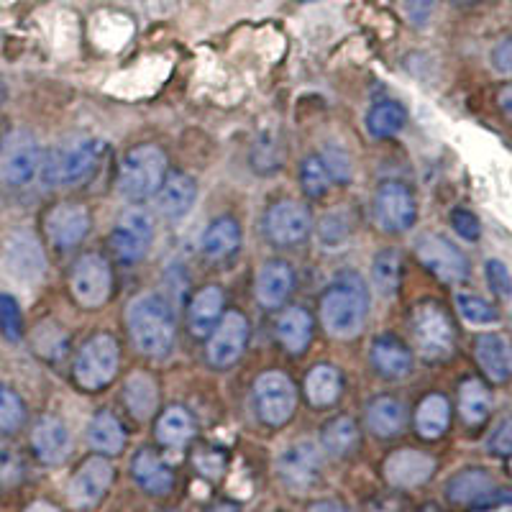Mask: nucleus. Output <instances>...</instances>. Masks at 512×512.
<instances>
[{
	"label": "nucleus",
	"mask_w": 512,
	"mask_h": 512,
	"mask_svg": "<svg viewBox=\"0 0 512 512\" xmlns=\"http://www.w3.org/2000/svg\"><path fill=\"white\" fill-rule=\"evenodd\" d=\"M126 323L131 341L136 349L146 356L162 359L172 351L175 344V310L157 292H144L128 305Z\"/></svg>",
	"instance_id": "1"
},
{
	"label": "nucleus",
	"mask_w": 512,
	"mask_h": 512,
	"mask_svg": "<svg viewBox=\"0 0 512 512\" xmlns=\"http://www.w3.org/2000/svg\"><path fill=\"white\" fill-rule=\"evenodd\" d=\"M369 313V292L356 272H341L323 295L320 318L331 336L354 338L364 331Z\"/></svg>",
	"instance_id": "2"
},
{
	"label": "nucleus",
	"mask_w": 512,
	"mask_h": 512,
	"mask_svg": "<svg viewBox=\"0 0 512 512\" xmlns=\"http://www.w3.org/2000/svg\"><path fill=\"white\" fill-rule=\"evenodd\" d=\"M164 172H167V157L159 146H136L123 159L118 190L131 203L152 198L154 192H159V187H162Z\"/></svg>",
	"instance_id": "3"
},
{
	"label": "nucleus",
	"mask_w": 512,
	"mask_h": 512,
	"mask_svg": "<svg viewBox=\"0 0 512 512\" xmlns=\"http://www.w3.org/2000/svg\"><path fill=\"white\" fill-rule=\"evenodd\" d=\"M413 338L418 354L431 364L446 361L456 351V331L446 310L433 300H423L413 310Z\"/></svg>",
	"instance_id": "4"
},
{
	"label": "nucleus",
	"mask_w": 512,
	"mask_h": 512,
	"mask_svg": "<svg viewBox=\"0 0 512 512\" xmlns=\"http://www.w3.org/2000/svg\"><path fill=\"white\" fill-rule=\"evenodd\" d=\"M100 152H103V144L98 139H82L72 141V144L62 146L59 152H54L52 157L44 162V169H41V180L44 185H77L85 177L93 172L95 162H98Z\"/></svg>",
	"instance_id": "5"
},
{
	"label": "nucleus",
	"mask_w": 512,
	"mask_h": 512,
	"mask_svg": "<svg viewBox=\"0 0 512 512\" xmlns=\"http://www.w3.org/2000/svg\"><path fill=\"white\" fill-rule=\"evenodd\" d=\"M118 359H121V349L116 338L108 333L90 338L75 361V377L82 390L95 392L108 387L118 372Z\"/></svg>",
	"instance_id": "6"
},
{
	"label": "nucleus",
	"mask_w": 512,
	"mask_h": 512,
	"mask_svg": "<svg viewBox=\"0 0 512 512\" xmlns=\"http://www.w3.org/2000/svg\"><path fill=\"white\" fill-rule=\"evenodd\" d=\"M254 402L259 418L267 425H272V428H280V425L290 423V418L295 415V384L282 372L262 374L254 384Z\"/></svg>",
	"instance_id": "7"
},
{
	"label": "nucleus",
	"mask_w": 512,
	"mask_h": 512,
	"mask_svg": "<svg viewBox=\"0 0 512 512\" xmlns=\"http://www.w3.org/2000/svg\"><path fill=\"white\" fill-rule=\"evenodd\" d=\"M374 218L387 233H405L418 221V203L408 185L387 180L374 192Z\"/></svg>",
	"instance_id": "8"
},
{
	"label": "nucleus",
	"mask_w": 512,
	"mask_h": 512,
	"mask_svg": "<svg viewBox=\"0 0 512 512\" xmlns=\"http://www.w3.org/2000/svg\"><path fill=\"white\" fill-rule=\"evenodd\" d=\"M41 167V149L26 131H16L0 146V180L11 187L29 185Z\"/></svg>",
	"instance_id": "9"
},
{
	"label": "nucleus",
	"mask_w": 512,
	"mask_h": 512,
	"mask_svg": "<svg viewBox=\"0 0 512 512\" xmlns=\"http://www.w3.org/2000/svg\"><path fill=\"white\" fill-rule=\"evenodd\" d=\"M415 256L428 272H433L441 282L456 285L469 277V262L456 244H451L436 233H425L415 244Z\"/></svg>",
	"instance_id": "10"
},
{
	"label": "nucleus",
	"mask_w": 512,
	"mask_h": 512,
	"mask_svg": "<svg viewBox=\"0 0 512 512\" xmlns=\"http://www.w3.org/2000/svg\"><path fill=\"white\" fill-rule=\"evenodd\" d=\"M113 292L111 264L100 254H85L72 269V295L82 308L95 310L108 303Z\"/></svg>",
	"instance_id": "11"
},
{
	"label": "nucleus",
	"mask_w": 512,
	"mask_h": 512,
	"mask_svg": "<svg viewBox=\"0 0 512 512\" xmlns=\"http://www.w3.org/2000/svg\"><path fill=\"white\" fill-rule=\"evenodd\" d=\"M277 474L292 492H305L313 484H318L323 474V459L315 443L297 441L287 446L277 459Z\"/></svg>",
	"instance_id": "12"
},
{
	"label": "nucleus",
	"mask_w": 512,
	"mask_h": 512,
	"mask_svg": "<svg viewBox=\"0 0 512 512\" xmlns=\"http://www.w3.org/2000/svg\"><path fill=\"white\" fill-rule=\"evenodd\" d=\"M154 223L144 210H128L111 233V246L123 264L141 262L152 246Z\"/></svg>",
	"instance_id": "13"
},
{
	"label": "nucleus",
	"mask_w": 512,
	"mask_h": 512,
	"mask_svg": "<svg viewBox=\"0 0 512 512\" xmlns=\"http://www.w3.org/2000/svg\"><path fill=\"white\" fill-rule=\"evenodd\" d=\"M313 228V218L305 205L295 200L274 203L264 216V233L277 246H295L305 239Z\"/></svg>",
	"instance_id": "14"
},
{
	"label": "nucleus",
	"mask_w": 512,
	"mask_h": 512,
	"mask_svg": "<svg viewBox=\"0 0 512 512\" xmlns=\"http://www.w3.org/2000/svg\"><path fill=\"white\" fill-rule=\"evenodd\" d=\"M113 477H116V469L108 459L103 456H93L85 464L77 469V474L70 482V502L77 510H90V507L100 505L108 489H111Z\"/></svg>",
	"instance_id": "15"
},
{
	"label": "nucleus",
	"mask_w": 512,
	"mask_h": 512,
	"mask_svg": "<svg viewBox=\"0 0 512 512\" xmlns=\"http://www.w3.org/2000/svg\"><path fill=\"white\" fill-rule=\"evenodd\" d=\"M246 341H249V320L241 313H236V310L223 315L216 333H213L208 341L210 364L216 369L233 367V364L241 359V354H244Z\"/></svg>",
	"instance_id": "16"
},
{
	"label": "nucleus",
	"mask_w": 512,
	"mask_h": 512,
	"mask_svg": "<svg viewBox=\"0 0 512 512\" xmlns=\"http://www.w3.org/2000/svg\"><path fill=\"white\" fill-rule=\"evenodd\" d=\"M446 497L454 505H474V507H489L497 502H510L512 495L500 492L495 479L489 477L484 469H464L456 474L446 487Z\"/></svg>",
	"instance_id": "17"
},
{
	"label": "nucleus",
	"mask_w": 512,
	"mask_h": 512,
	"mask_svg": "<svg viewBox=\"0 0 512 512\" xmlns=\"http://www.w3.org/2000/svg\"><path fill=\"white\" fill-rule=\"evenodd\" d=\"M6 267L18 280L36 282L47 269L39 239L31 231H13L6 241Z\"/></svg>",
	"instance_id": "18"
},
{
	"label": "nucleus",
	"mask_w": 512,
	"mask_h": 512,
	"mask_svg": "<svg viewBox=\"0 0 512 512\" xmlns=\"http://www.w3.org/2000/svg\"><path fill=\"white\" fill-rule=\"evenodd\" d=\"M436 472V459L415 448H402L384 461V479L397 489H415Z\"/></svg>",
	"instance_id": "19"
},
{
	"label": "nucleus",
	"mask_w": 512,
	"mask_h": 512,
	"mask_svg": "<svg viewBox=\"0 0 512 512\" xmlns=\"http://www.w3.org/2000/svg\"><path fill=\"white\" fill-rule=\"evenodd\" d=\"M90 231V210L80 203L57 205L47 216V236L59 249H72Z\"/></svg>",
	"instance_id": "20"
},
{
	"label": "nucleus",
	"mask_w": 512,
	"mask_h": 512,
	"mask_svg": "<svg viewBox=\"0 0 512 512\" xmlns=\"http://www.w3.org/2000/svg\"><path fill=\"white\" fill-rule=\"evenodd\" d=\"M479 369L484 377L495 384H505L512 379V341L502 333H484L474 346Z\"/></svg>",
	"instance_id": "21"
},
{
	"label": "nucleus",
	"mask_w": 512,
	"mask_h": 512,
	"mask_svg": "<svg viewBox=\"0 0 512 512\" xmlns=\"http://www.w3.org/2000/svg\"><path fill=\"white\" fill-rule=\"evenodd\" d=\"M31 446H34V454L39 456L41 464L57 466L70 456V431H67V425L59 418H52V415L41 418L34 425V433H31Z\"/></svg>",
	"instance_id": "22"
},
{
	"label": "nucleus",
	"mask_w": 512,
	"mask_h": 512,
	"mask_svg": "<svg viewBox=\"0 0 512 512\" xmlns=\"http://www.w3.org/2000/svg\"><path fill=\"white\" fill-rule=\"evenodd\" d=\"M292 285H295V272L290 269V264L272 259L256 274V297L264 308L274 310L290 297Z\"/></svg>",
	"instance_id": "23"
},
{
	"label": "nucleus",
	"mask_w": 512,
	"mask_h": 512,
	"mask_svg": "<svg viewBox=\"0 0 512 512\" xmlns=\"http://www.w3.org/2000/svg\"><path fill=\"white\" fill-rule=\"evenodd\" d=\"M131 474H134L136 484L149 495H169L175 487V474L169 469L167 461L157 456L149 448H141L139 454L131 461Z\"/></svg>",
	"instance_id": "24"
},
{
	"label": "nucleus",
	"mask_w": 512,
	"mask_h": 512,
	"mask_svg": "<svg viewBox=\"0 0 512 512\" xmlns=\"http://www.w3.org/2000/svg\"><path fill=\"white\" fill-rule=\"evenodd\" d=\"M372 364L382 377L402 379L413 372V354L397 336H379L372 344Z\"/></svg>",
	"instance_id": "25"
},
{
	"label": "nucleus",
	"mask_w": 512,
	"mask_h": 512,
	"mask_svg": "<svg viewBox=\"0 0 512 512\" xmlns=\"http://www.w3.org/2000/svg\"><path fill=\"white\" fill-rule=\"evenodd\" d=\"M195 198H198V185L190 175L180 172V175L167 177L157 195L159 213L164 218H182L195 205Z\"/></svg>",
	"instance_id": "26"
},
{
	"label": "nucleus",
	"mask_w": 512,
	"mask_h": 512,
	"mask_svg": "<svg viewBox=\"0 0 512 512\" xmlns=\"http://www.w3.org/2000/svg\"><path fill=\"white\" fill-rule=\"evenodd\" d=\"M221 313H223V290L221 287H203L198 295L192 297L190 313H187L192 336H198V338L208 336V333L218 326V318H221Z\"/></svg>",
	"instance_id": "27"
},
{
	"label": "nucleus",
	"mask_w": 512,
	"mask_h": 512,
	"mask_svg": "<svg viewBox=\"0 0 512 512\" xmlns=\"http://www.w3.org/2000/svg\"><path fill=\"white\" fill-rule=\"evenodd\" d=\"M123 400H126L128 413L134 415L136 420L152 418L159 402V390H157V382L152 379V374H146V372L131 374V377L126 379V387H123Z\"/></svg>",
	"instance_id": "28"
},
{
	"label": "nucleus",
	"mask_w": 512,
	"mask_h": 512,
	"mask_svg": "<svg viewBox=\"0 0 512 512\" xmlns=\"http://www.w3.org/2000/svg\"><path fill=\"white\" fill-rule=\"evenodd\" d=\"M241 246V226L233 218H216L203 231V239H200V249L208 259L218 262V259H226L233 251Z\"/></svg>",
	"instance_id": "29"
},
{
	"label": "nucleus",
	"mask_w": 512,
	"mask_h": 512,
	"mask_svg": "<svg viewBox=\"0 0 512 512\" xmlns=\"http://www.w3.org/2000/svg\"><path fill=\"white\" fill-rule=\"evenodd\" d=\"M369 431L377 438H392L405 428V408L395 397H374L367 408Z\"/></svg>",
	"instance_id": "30"
},
{
	"label": "nucleus",
	"mask_w": 512,
	"mask_h": 512,
	"mask_svg": "<svg viewBox=\"0 0 512 512\" xmlns=\"http://www.w3.org/2000/svg\"><path fill=\"white\" fill-rule=\"evenodd\" d=\"M88 443L103 456H116L126 448V431H123L121 420L113 413L103 410L95 415L88 425Z\"/></svg>",
	"instance_id": "31"
},
{
	"label": "nucleus",
	"mask_w": 512,
	"mask_h": 512,
	"mask_svg": "<svg viewBox=\"0 0 512 512\" xmlns=\"http://www.w3.org/2000/svg\"><path fill=\"white\" fill-rule=\"evenodd\" d=\"M282 164H285V141H282L280 131L267 128L251 144V169L256 175L269 177L280 172Z\"/></svg>",
	"instance_id": "32"
},
{
	"label": "nucleus",
	"mask_w": 512,
	"mask_h": 512,
	"mask_svg": "<svg viewBox=\"0 0 512 512\" xmlns=\"http://www.w3.org/2000/svg\"><path fill=\"white\" fill-rule=\"evenodd\" d=\"M451 423V405L443 395H428L415 410V431L420 438L436 441L448 431Z\"/></svg>",
	"instance_id": "33"
},
{
	"label": "nucleus",
	"mask_w": 512,
	"mask_h": 512,
	"mask_svg": "<svg viewBox=\"0 0 512 512\" xmlns=\"http://www.w3.org/2000/svg\"><path fill=\"white\" fill-rule=\"evenodd\" d=\"M277 333H280L282 346L290 354H303L310 346V338H313V318L305 308L285 310L280 323H277Z\"/></svg>",
	"instance_id": "34"
},
{
	"label": "nucleus",
	"mask_w": 512,
	"mask_h": 512,
	"mask_svg": "<svg viewBox=\"0 0 512 512\" xmlns=\"http://www.w3.org/2000/svg\"><path fill=\"white\" fill-rule=\"evenodd\" d=\"M459 413L466 425H482L492 413V392L479 379H464L459 387Z\"/></svg>",
	"instance_id": "35"
},
{
	"label": "nucleus",
	"mask_w": 512,
	"mask_h": 512,
	"mask_svg": "<svg viewBox=\"0 0 512 512\" xmlns=\"http://www.w3.org/2000/svg\"><path fill=\"white\" fill-rule=\"evenodd\" d=\"M305 392H308L310 405L315 408H331L333 402L341 397V374L338 369L320 364L305 379Z\"/></svg>",
	"instance_id": "36"
},
{
	"label": "nucleus",
	"mask_w": 512,
	"mask_h": 512,
	"mask_svg": "<svg viewBox=\"0 0 512 512\" xmlns=\"http://www.w3.org/2000/svg\"><path fill=\"white\" fill-rule=\"evenodd\" d=\"M408 123V111L397 100H382L367 113V128L374 139L397 136Z\"/></svg>",
	"instance_id": "37"
},
{
	"label": "nucleus",
	"mask_w": 512,
	"mask_h": 512,
	"mask_svg": "<svg viewBox=\"0 0 512 512\" xmlns=\"http://www.w3.org/2000/svg\"><path fill=\"white\" fill-rule=\"evenodd\" d=\"M402 282V254L397 249H382L374 256L372 285L382 297H395Z\"/></svg>",
	"instance_id": "38"
},
{
	"label": "nucleus",
	"mask_w": 512,
	"mask_h": 512,
	"mask_svg": "<svg viewBox=\"0 0 512 512\" xmlns=\"http://www.w3.org/2000/svg\"><path fill=\"white\" fill-rule=\"evenodd\" d=\"M195 436V425H192L190 413L185 408H169L164 410V415L157 423V441L162 446L169 448H180L185 446L190 438Z\"/></svg>",
	"instance_id": "39"
},
{
	"label": "nucleus",
	"mask_w": 512,
	"mask_h": 512,
	"mask_svg": "<svg viewBox=\"0 0 512 512\" xmlns=\"http://www.w3.org/2000/svg\"><path fill=\"white\" fill-rule=\"evenodd\" d=\"M320 443L326 448L333 459H344L359 446V428L351 418H336L323 428Z\"/></svg>",
	"instance_id": "40"
},
{
	"label": "nucleus",
	"mask_w": 512,
	"mask_h": 512,
	"mask_svg": "<svg viewBox=\"0 0 512 512\" xmlns=\"http://www.w3.org/2000/svg\"><path fill=\"white\" fill-rule=\"evenodd\" d=\"M351 239V216L349 210H331L320 218L318 241L326 249H338Z\"/></svg>",
	"instance_id": "41"
},
{
	"label": "nucleus",
	"mask_w": 512,
	"mask_h": 512,
	"mask_svg": "<svg viewBox=\"0 0 512 512\" xmlns=\"http://www.w3.org/2000/svg\"><path fill=\"white\" fill-rule=\"evenodd\" d=\"M456 308H459L461 318L472 326H495L500 320V313H497L495 305H489L487 300L477 295H466V292H459L456 295Z\"/></svg>",
	"instance_id": "42"
},
{
	"label": "nucleus",
	"mask_w": 512,
	"mask_h": 512,
	"mask_svg": "<svg viewBox=\"0 0 512 512\" xmlns=\"http://www.w3.org/2000/svg\"><path fill=\"white\" fill-rule=\"evenodd\" d=\"M34 349L39 351L44 359H62L64 351H67V336H64L62 328L57 323H41L34 331Z\"/></svg>",
	"instance_id": "43"
},
{
	"label": "nucleus",
	"mask_w": 512,
	"mask_h": 512,
	"mask_svg": "<svg viewBox=\"0 0 512 512\" xmlns=\"http://www.w3.org/2000/svg\"><path fill=\"white\" fill-rule=\"evenodd\" d=\"M26 420V408L21 397L6 387V384H0V433H16Z\"/></svg>",
	"instance_id": "44"
},
{
	"label": "nucleus",
	"mask_w": 512,
	"mask_h": 512,
	"mask_svg": "<svg viewBox=\"0 0 512 512\" xmlns=\"http://www.w3.org/2000/svg\"><path fill=\"white\" fill-rule=\"evenodd\" d=\"M300 180H303V190L308 192L310 198H323L331 187V175H328L326 164L323 159L310 154L303 162V169H300Z\"/></svg>",
	"instance_id": "45"
},
{
	"label": "nucleus",
	"mask_w": 512,
	"mask_h": 512,
	"mask_svg": "<svg viewBox=\"0 0 512 512\" xmlns=\"http://www.w3.org/2000/svg\"><path fill=\"white\" fill-rule=\"evenodd\" d=\"M0 331L3 336L11 341V344H18L21 336H24V318H21V308H18L16 297L0 292Z\"/></svg>",
	"instance_id": "46"
},
{
	"label": "nucleus",
	"mask_w": 512,
	"mask_h": 512,
	"mask_svg": "<svg viewBox=\"0 0 512 512\" xmlns=\"http://www.w3.org/2000/svg\"><path fill=\"white\" fill-rule=\"evenodd\" d=\"M320 159L326 164L328 175H331L333 182H338V185H349L351 175H354V167H351L349 154H346L341 146L328 144L326 149H323V154H320Z\"/></svg>",
	"instance_id": "47"
},
{
	"label": "nucleus",
	"mask_w": 512,
	"mask_h": 512,
	"mask_svg": "<svg viewBox=\"0 0 512 512\" xmlns=\"http://www.w3.org/2000/svg\"><path fill=\"white\" fill-rule=\"evenodd\" d=\"M487 282H489V290L495 292L500 300H510L512 297V274L500 259H489L487 262Z\"/></svg>",
	"instance_id": "48"
},
{
	"label": "nucleus",
	"mask_w": 512,
	"mask_h": 512,
	"mask_svg": "<svg viewBox=\"0 0 512 512\" xmlns=\"http://www.w3.org/2000/svg\"><path fill=\"white\" fill-rule=\"evenodd\" d=\"M451 226H454V231L459 233L461 239L469 241V244H477L479 236H482V223H479V218L474 216L472 210L466 208H456L454 213H451Z\"/></svg>",
	"instance_id": "49"
},
{
	"label": "nucleus",
	"mask_w": 512,
	"mask_h": 512,
	"mask_svg": "<svg viewBox=\"0 0 512 512\" xmlns=\"http://www.w3.org/2000/svg\"><path fill=\"white\" fill-rule=\"evenodd\" d=\"M195 466H198V472L205 474L210 479H218L226 469V456L218 454L216 448H203L195 454Z\"/></svg>",
	"instance_id": "50"
},
{
	"label": "nucleus",
	"mask_w": 512,
	"mask_h": 512,
	"mask_svg": "<svg viewBox=\"0 0 512 512\" xmlns=\"http://www.w3.org/2000/svg\"><path fill=\"white\" fill-rule=\"evenodd\" d=\"M489 451L497 456H512V418H507L505 423L492 433V438H489Z\"/></svg>",
	"instance_id": "51"
},
{
	"label": "nucleus",
	"mask_w": 512,
	"mask_h": 512,
	"mask_svg": "<svg viewBox=\"0 0 512 512\" xmlns=\"http://www.w3.org/2000/svg\"><path fill=\"white\" fill-rule=\"evenodd\" d=\"M21 479V461L11 448H0V482L13 484Z\"/></svg>",
	"instance_id": "52"
},
{
	"label": "nucleus",
	"mask_w": 512,
	"mask_h": 512,
	"mask_svg": "<svg viewBox=\"0 0 512 512\" xmlns=\"http://www.w3.org/2000/svg\"><path fill=\"white\" fill-rule=\"evenodd\" d=\"M433 8H436V0H405V13L413 26L428 24Z\"/></svg>",
	"instance_id": "53"
},
{
	"label": "nucleus",
	"mask_w": 512,
	"mask_h": 512,
	"mask_svg": "<svg viewBox=\"0 0 512 512\" xmlns=\"http://www.w3.org/2000/svg\"><path fill=\"white\" fill-rule=\"evenodd\" d=\"M492 64L495 70L502 75H512V36L510 39L500 41L495 49H492Z\"/></svg>",
	"instance_id": "54"
},
{
	"label": "nucleus",
	"mask_w": 512,
	"mask_h": 512,
	"mask_svg": "<svg viewBox=\"0 0 512 512\" xmlns=\"http://www.w3.org/2000/svg\"><path fill=\"white\" fill-rule=\"evenodd\" d=\"M497 105H500L502 116L512 123V82L502 85L500 93H497Z\"/></svg>",
	"instance_id": "55"
},
{
	"label": "nucleus",
	"mask_w": 512,
	"mask_h": 512,
	"mask_svg": "<svg viewBox=\"0 0 512 512\" xmlns=\"http://www.w3.org/2000/svg\"><path fill=\"white\" fill-rule=\"evenodd\" d=\"M308 512H351V510L344 505H338V502L326 500V502H315V505H310Z\"/></svg>",
	"instance_id": "56"
},
{
	"label": "nucleus",
	"mask_w": 512,
	"mask_h": 512,
	"mask_svg": "<svg viewBox=\"0 0 512 512\" xmlns=\"http://www.w3.org/2000/svg\"><path fill=\"white\" fill-rule=\"evenodd\" d=\"M26 512H59V510L54 505H49V502H34Z\"/></svg>",
	"instance_id": "57"
},
{
	"label": "nucleus",
	"mask_w": 512,
	"mask_h": 512,
	"mask_svg": "<svg viewBox=\"0 0 512 512\" xmlns=\"http://www.w3.org/2000/svg\"><path fill=\"white\" fill-rule=\"evenodd\" d=\"M208 512H241L239 507L231 505V502H223V505H216V507H210Z\"/></svg>",
	"instance_id": "58"
},
{
	"label": "nucleus",
	"mask_w": 512,
	"mask_h": 512,
	"mask_svg": "<svg viewBox=\"0 0 512 512\" xmlns=\"http://www.w3.org/2000/svg\"><path fill=\"white\" fill-rule=\"evenodd\" d=\"M162 512H175V510H162Z\"/></svg>",
	"instance_id": "59"
}]
</instances>
